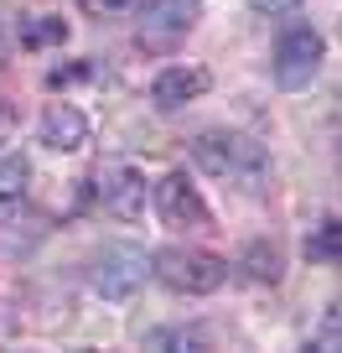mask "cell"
Returning <instances> with one entry per match:
<instances>
[{"label": "cell", "mask_w": 342, "mask_h": 353, "mask_svg": "<svg viewBox=\"0 0 342 353\" xmlns=\"http://www.w3.org/2000/svg\"><path fill=\"white\" fill-rule=\"evenodd\" d=\"M21 42L26 47H57V42H67V26L57 21V16H26L21 21Z\"/></svg>", "instance_id": "cell-14"}, {"label": "cell", "mask_w": 342, "mask_h": 353, "mask_svg": "<svg viewBox=\"0 0 342 353\" xmlns=\"http://www.w3.org/2000/svg\"><path fill=\"white\" fill-rule=\"evenodd\" d=\"M151 348H202V332H192V327H166V332H151Z\"/></svg>", "instance_id": "cell-15"}, {"label": "cell", "mask_w": 342, "mask_h": 353, "mask_svg": "<svg viewBox=\"0 0 342 353\" xmlns=\"http://www.w3.org/2000/svg\"><path fill=\"white\" fill-rule=\"evenodd\" d=\"M208 94V73L202 68H161L156 73V83H151V99H156V110H182V104H192V99H202Z\"/></svg>", "instance_id": "cell-9"}, {"label": "cell", "mask_w": 342, "mask_h": 353, "mask_svg": "<svg viewBox=\"0 0 342 353\" xmlns=\"http://www.w3.org/2000/svg\"><path fill=\"white\" fill-rule=\"evenodd\" d=\"M197 0H145L140 6V47L145 52H171L182 37L197 26Z\"/></svg>", "instance_id": "cell-5"}, {"label": "cell", "mask_w": 342, "mask_h": 353, "mask_svg": "<svg viewBox=\"0 0 342 353\" xmlns=\"http://www.w3.org/2000/svg\"><path fill=\"white\" fill-rule=\"evenodd\" d=\"M145 276H151V254H140L135 244H104L89 260V286L99 291V296H109V301L130 296Z\"/></svg>", "instance_id": "cell-3"}, {"label": "cell", "mask_w": 342, "mask_h": 353, "mask_svg": "<svg viewBox=\"0 0 342 353\" xmlns=\"http://www.w3.org/2000/svg\"><path fill=\"white\" fill-rule=\"evenodd\" d=\"M306 254H311L317 265H337V260H342V223H337V219H321L317 229L306 234Z\"/></svg>", "instance_id": "cell-11"}, {"label": "cell", "mask_w": 342, "mask_h": 353, "mask_svg": "<svg viewBox=\"0 0 342 353\" xmlns=\"http://www.w3.org/2000/svg\"><path fill=\"white\" fill-rule=\"evenodd\" d=\"M47 234V219L21 198H0V254H26Z\"/></svg>", "instance_id": "cell-8"}, {"label": "cell", "mask_w": 342, "mask_h": 353, "mask_svg": "<svg viewBox=\"0 0 342 353\" xmlns=\"http://www.w3.org/2000/svg\"><path fill=\"white\" fill-rule=\"evenodd\" d=\"M192 156H197V166L208 176H223V182H233L239 192H265L270 188L265 145L239 135V130H202L197 141H192Z\"/></svg>", "instance_id": "cell-1"}, {"label": "cell", "mask_w": 342, "mask_h": 353, "mask_svg": "<svg viewBox=\"0 0 342 353\" xmlns=\"http://www.w3.org/2000/svg\"><path fill=\"white\" fill-rule=\"evenodd\" d=\"M151 276L161 281L166 291H182V296H208V291L223 286L228 265L208 250H187V244H166V250L151 254Z\"/></svg>", "instance_id": "cell-2"}, {"label": "cell", "mask_w": 342, "mask_h": 353, "mask_svg": "<svg viewBox=\"0 0 342 353\" xmlns=\"http://www.w3.org/2000/svg\"><path fill=\"white\" fill-rule=\"evenodd\" d=\"M321 32H311V26H290V32H280L275 42V83L280 88H306L311 73L321 68Z\"/></svg>", "instance_id": "cell-6"}, {"label": "cell", "mask_w": 342, "mask_h": 353, "mask_svg": "<svg viewBox=\"0 0 342 353\" xmlns=\"http://www.w3.org/2000/svg\"><path fill=\"white\" fill-rule=\"evenodd\" d=\"M0 63H6V32H0Z\"/></svg>", "instance_id": "cell-21"}, {"label": "cell", "mask_w": 342, "mask_h": 353, "mask_svg": "<svg viewBox=\"0 0 342 353\" xmlns=\"http://www.w3.org/2000/svg\"><path fill=\"white\" fill-rule=\"evenodd\" d=\"M83 141H89V120H83V110H73V104H47L42 145H52V151H78Z\"/></svg>", "instance_id": "cell-10"}, {"label": "cell", "mask_w": 342, "mask_h": 353, "mask_svg": "<svg viewBox=\"0 0 342 353\" xmlns=\"http://www.w3.org/2000/svg\"><path fill=\"white\" fill-rule=\"evenodd\" d=\"M244 276L275 286V281H280V250H275V244H249V250H244Z\"/></svg>", "instance_id": "cell-13"}, {"label": "cell", "mask_w": 342, "mask_h": 353, "mask_svg": "<svg viewBox=\"0 0 342 353\" xmlns=\"http://www.w3.org/2000/svg\"><path fill=\"white\" fill-rule=\"evenodd\" d=\"M317 348L321 353H337L342 343H337V307H327L321 312V327H317Z\"/></svg>", "instance_id": "cell-16"}, {"label": "cell", "mask_w": 342, "mask_h": 353, "mask_svg": "<svg viewBox=\"0 0 342 353\" xmlns=\"http://www.w3.org/2000/svg\"><path fill=\"white\" fill-rule=\"evenodd\" d=\"M89 188H94V198H99L114 219H140V208H145V176H140V166H135V161H120V156L99 161L89 172Z\"/></svg>", "instance_id": "cell-4"}, {"label": "cell", "mask_w": 342, "mask_h": 353, "mask_svg": "<svg viewBox=\"0 0 342 353\" xmlns=\"http://www.w3.org/2000/svg\"><path fill=\"white\" fill-rule=\"evenodd\" d=\"M16 130V110H11V104H6V99H0V141H6V135H11Z\"/></svg>", "instance_id": "cell-20"}, {"label": "cell", "mask_w": 342, "mask_h": 353, "mask_svg": "<svg viewBox=\"0 0 342 353\" xmlns=\"http://www.w3.org/2000/svg\"><path fill=\"white\" fill-rule=\"evenodd\" d=\"M301 0H249V11H259V16H290Z\"/></svg>", "instance_id": "cell-18"}, {"label": "cell", "mask_w": 342, "mask_h": 353, "mask_svg": "<svg viewBox=\"0 0 342 353\" xmlns=\"http://www.w3.org/2000/svg\"><path fill=\"white\" fill-rule=\"evenodd\" d=\"M16 327H21V317H16V307L6 296H0V348H6V343L16 338Z\"/></svg>", "instance_id": "cell-17"}, {"label": "cell", "mask_w": 342, "mask_h": 353, "mask_svg": "<svg viewBox=\"0 0 342 353\" xmlns=\"http://www.w3.org/2000/svg\"><path fill=\"white\" fill-rule=\"evenodd\" d=\"M78 6H83L89 16H120L125 6H130V0H78Z\"/></svg>", "instance_id": "cell-19"}, {"label": "cell", "mask_w": 342, "mask_h": 353, "mask_svg": "<svg viewBox=\"0 0 342 353\" xmlns=\"http://www.w3.org/2000/svg\"><path fill=\"white\" fill-rule=\"evenodd\" d=\"M32 182V161L21 151H0V198H21Z\"/></svg>", "instance_id": "cell-12"}, {"label": "cell", "mask_w": 342, "mask_h": 353, "mask_svg": "<svg viewBox=\"0 0 342 353\" xmlns=\"http://www.w3.org/2000/svg\"><path fill=\"white\" fill-rule=\"evenodd\" d=\"M156 213H161L166 223H177V229H208V203H202L197 182L182 176V172L156 182Z\"/></svg>", "instance_id": "cell-7"}]
</instances>
